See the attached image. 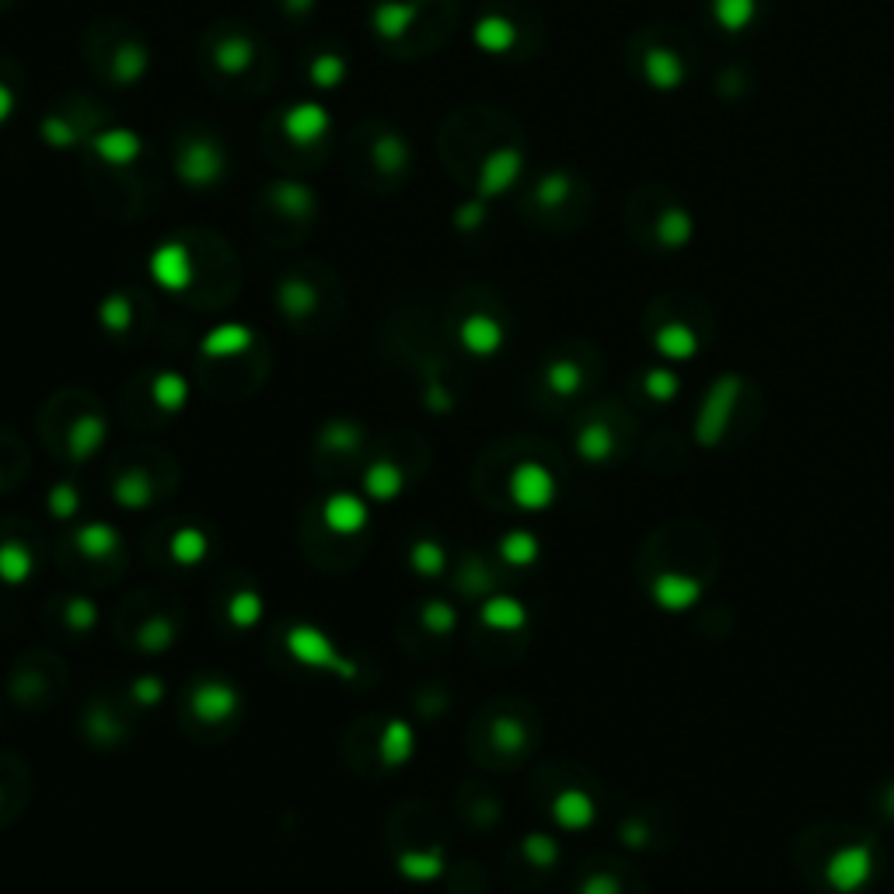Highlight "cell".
<instances>
[{
    "mask_svg": "<svg viewBox=\"0 0 894 894\" xmlns=\"http://www.w3.org/2000/svg\"><path fill=\"white\" fill-rule=\"evenodd\" d=\"M287 647H290V654H294L297 661L311 664V668H329V671H339V674H353V664L343 661V657L332 650V643L311 626L290 629Z\"/></svg>",
    "mask_w": 894,
    "mask_h": 894,
    "instance_id": "6da1fadb",
    "label": "cell"
},
{
    "mask_svg": "<svg viewBox=\"0 0 894 894\" xmlns=\"http://www.w3.org/2000/svg\"><path fill=\"white\" fill-rule=\"evenodd\" d=\"M325 524H329L336 535H357L360 528L367 524V507L350 493H336L322 510Z\"/></svg>",
    "mask_w": 894,
    "mask_h": 894,
    "instance_id": "7a4b0ae2",
    "label": "cell"
},
{
    "mask_svg": "<svg viewBox=\"0 0 894 894\" xmlns=\"http://www.w3.org/2000/svg\"><path fill=\"white\" fill-rule=\"evenodd\" d=\"M193 706L203 720H221V716H227L234 709V692L227 685H203L196 692Z\"/></svg>",
    "mask_w": 894,
    "mask_h": 894,
    "instance_id": "3957f363",
    "label": "cell"
},
{
    "mask_svg": "<svg viewBox=\"0 0 894 894\" xmlns=\"http://www.w3.org/2000/svg\"><path fill=\"white\" fill-rule=\"evenodd\" d=\"M409 751H413V730H409L402 720L388 723L385 737H381V758H385V765L406 762Z\"/></svg>",
    "mask_w": 894,
    "mask_h": 894,
    "instance_id": "277c9868",
    "label": "cell"
},
{
    "mask_svg": "<svg viewBox=\"0 0 894 894\" xmlns=\"http://www.w3.org/2000/svg\"><path fill=\"white\" fill-rule=\"evenodd\" d=\"M514 496L524 503V507H538L542 500H549V479H545L538 468H521L514 475Z\"/></svg>",
    "mask_w": 894,
    "mask_h": 894,
    "instance_id": "5b68a950",
    "label": "cell"
},
{
    "mask_svg": "<svg viewBox=\"0 0 894 894\" xmlns=\"http://www.w3.org/2000/svg\"><path fill=\"white\" fill-rule=\"evenodd\" d=\"M77 545H81L84 556H109L116 549V531L105 528V524H91L77 535Z\"/></svg>",
    "mask_w": 894,
    "mask_h": 894,
    "instance_id": "8992f818",
    "label": "cell"
},
{
    "mask_svg": "<svg viewBox=\"0 0 894 894\" xmlns=\"http://www.w3.org/2000/svg\"><path fill=\"white\" fill-rule=\"evenodd\" d=\"M28 570H32V559H28V552L21 545H4L0 549V577L18 584V580L28 577Z\"/></svg>",
    "mask_w": 894,
    "mask_h": 894,
    "instance_id": "52a82bcc",
    "label": "cell"
},
{
    "mask_svg": "<svg viewBox=\"0 0 894 894\" xmlns=\"http://www.w3.org/2000/svg\"><path fill=\"white\" fill-rule=\"evenodd\" d=\"M399 486H402V475H399V468H392V465H378V468H371V475H367V489H371L374 496H381V500H392V496L399 493Z\"/></svg>",
    "mask_w": 894,
    "mask_h": 894,
    "instance_id": "ba28073f",
    "label": "cell"
},
{
    "mask_svg": "<svg viewBox=\"0 0 894 894\" xmlns=\"http://www.w3.org/2000/svg\"><path fill=\"white\" fill-rule=\"evenodd\" d=\"M172 552H175V559H182V563H196V559L207 552L203 549V535H196V531H179Z\"/></svg>",
    "mask_w": 894,
    "mask_h": 894,
    "instance_id": "9c48e42d",
    "label": "cell"
},
{
    "mask_svg": "<svg viewBox=\"0 0 894 894\" xmlns=\"http://www.w3.org/2000/svg\"><path fill=\"white\" fill-rule=\"evenodd\" d=\"M70 441H74V454H77V458H84V454H91L98 444H102V423H95V420L81 423V427H77V434L70 437Z\"/></svg>",
    "mask_w": 894,
    "mask_h": 894,
    "instance_id": "30bf717a",
    "label": "cell"
},
{
    "mask_svg": "<svg viewBox=\"0 0 894 894\" xmlns=\"http://www.w3.org/2000/svg\"><path fill=\"white\" fill-rule=\"evenodd\" d=\"M465 339H468V346H472L475 353H486V350H493L496 346V329L482 322V318H475V322L465 329Z\"/></svg>",
    "mask_w": 894,
    "mask_h": 894,
    "instance_id": "8fae6325",
    "label": "cell"
},
{
    "mask_svg": "<svg viewBox=\"0 0 894 894\" xmlns=\"http://www.w3.org/2000/svg\"><path fill=\"white\" fill-rule=\"evenodd\" d=\"M262 605L255 594H238V598L231 601V619L238 622V626H252L255 619H259Z\"/></svg>",
    "mask_w": 894,
    "mask_h": 894,
    "instance_id": "7c38bea8",
    "label": "cell"
},
{
    "mask_svg": "<svg viewBox=\"0 0 894 894\" xmlns=\"http://www.w3.org/2000/svg\"><path fill=\"white\" fill-rule=\"evenodd\" d=\"M245 343H248V332L224 329V332H217L214 339H207V353H234V350H241Z\"/></svg>",
    "mask_w": 894,
    "mask_h": 894,
    "instance_id": "4fadbf2b",
    "label": "cell"
},
{
    "mask_svg": "<svg viewBox=\"0 0 894 894\" xmlns=\"http://www.w3.org/2000/svg\"><path fill=\"white\" fill-rule=\"evenodd\" d=\"M427 622H441L444 633H447V626H451V612H441V605H434V608H427Z\"/></svg>",
    "mask_w": 894,
    "mask_h": 894,
    "instance_id": "5bb4252c",
    "label": "cell"
}]
</instances>
